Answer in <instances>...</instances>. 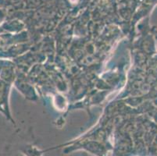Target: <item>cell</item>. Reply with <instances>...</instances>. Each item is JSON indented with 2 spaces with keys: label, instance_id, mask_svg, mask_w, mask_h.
<instances>
[{
  "label": "cell",
  "instance_id": "obj_1",
  "mask_svg": "<svg viewBox=\"0 0 157 156\" xmlns=\"http://www.w3.org/2000/svg\"><path fill=\"white\" fill-rule=\"evenodd\" d=\"M72 3H76L77 2H78V0H70Z\"/></svg>",
  "mask_w": 157,
  "mask_h": 156
}]
</instances>
